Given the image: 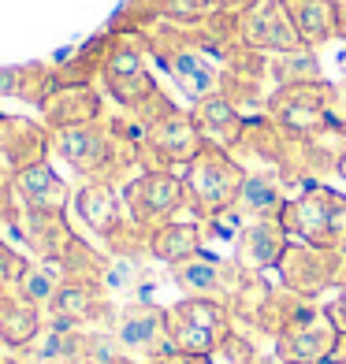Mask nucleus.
Masks as SVG:
<instances>
[{"instance_id":"nucleus-1","label":"nucleus","mask_w":346,"mask_h":364,"mask_svg":"<svg viewBox=\"0 0 346 364\" xmlns=\"http://www.w3.org/2000/svg\"><path fill=\"white\" fill-rule=\"evenodd\" d=\"M179 175H183V186H187V208L197 216V223L216 220V216L235 208L238 190L246 182L242 160L231 149H220L212 141H205L197 149V156Z\"/></svg>"},{"instance_id":"nucleus-2","label":"nucleus","mask_w":346,"mask_h":364,"mask_svg":"<svg viewBox=\"0 0 346 364\" xmlns=\"http://www.w3.org/2000/svg\"><path fill=\"white\" fill-rule=\"evenodd\" d=\"M235 316L224 301L212 297H187L168 309L164 331H168V353H194V357H216L220 342L231 335Z\"/></svg>"},{"instance_id":"nucleus-3","label":"nucleus","mask_w":346,"mask_h":364,"mask_svg":"<svg viewBox=\"0 0 346 364\" xmlns=\"http://www.w3.org/2000/svg\"><path fill=\"white\" fill-rule=\"evenodd\" d=\"M335 82H298V86H276V93L265 101V115L294 138L324 134L332 127H342L335 119Z\"/></svg>"},{"instance_id":"nucleus-4","label":"nucleus","mask_w":346,"mask_h":364,"mask_svg":"<svg viewBox=\"0 0 346 364\" xmlns=\"http://www.w3.org/2000/svg\"><path fill=\"white\" fill-rule=\"evenodd\" d=\"M123 208L135 227L145 235L164 223H172L187 208V186L183 175L168 168H145L123 186Z\"/></svg>"},{"instance_id":"nucleus-5","label":"nucleus","mask_w":346,"mask_h":364,"mask_svg":"<svg viewBox=\"0 0 346 364\" xmlns=\"http://www.w3.org/2000/svg\"><path fill=\"white\" fill-rule=\"evenodd\" d=\"M276 272H279V279H283L287 294L302 297V301H317L324 290H332V287L342 283L346 253L290 238L283 257H279V264H276Z\"/></svg>"},{"instance_id":"nucleus-6","label":"nucleus","mask_w":346,"mask_h":364,"mask_svg":"<svg viewBox=\"0 0 346 364\" xmlns=\"http://www.w3.org/2000/svg\"><path fill=\"white\" fill-rule=\"evenodd\" d=\"M339 346H342L339 327L324 312V305L317 309L313 301H302L287 316V323L276 331V357L283 364H320Z\"/></svg>"},{"instance_id":"nucleus-7","label":"nucleus","mask_w":346,"mask_h":364,"mask_svg":"<svg viewBox=\"0 0 346 364\" xmlns=\"http://www.w3.org/2000/svg\"><path fill=\"white\" fill-rule=\"evenodd\" d=\"M201 145H205V138L197 130V123L190 119V112H179V108H168L153 123H145V130H142V156L150 160L145 168L183 171Z\"/></svg>"},{"instance_id":"nucleus-8","label":"nucleus","mask_w":346,"mask_h":364,"mask_svg":"<svg viewBox=\"0 0 346 364\" xmlns=\"http://www.w3.org/2000/svg\"><path fill=\"white\" fill-rule=\"evenodd\" d=\"M332 205H335V190L309 182L298 197H287L276 220L283 223L290 238L332 250Z\"/></svg>"},{"instance_id":"nucleus-9","label":"nucleus","mask_w":346,"mask_h":364,"mask_svg":"<svg viewBox=\"0 0 346 364\" xmlns=\"http://www.w3.org/2000/svg\"><path fill=\"white\" fill-rule=\"evenodd\" d=\"M150 53H157L164 60V68L168 75L175 78L179 93L187 97V101H205V97L220 93L224 90V75L212 68V60L201 53V45H190V41H150Z\"/></svg>"},{"instance_id":"nucleus-10","label":"nucleus","mask_w":346,"mask_h":364,"mask_svg":"<svg viewBox=\"0 0 346 364\" xmlns=\"http://www.w3.org/2000/svg\"><path fill=\"white\" fill-rule=\"evenodd\" d=\"M238 41L246 48H253V53H272V56L305 48L283 0H257L253 8H246L238 15Z\"/></svg>"},{"instance_id":"nucleus-11","label":"nucleus","mask_w":346,"mask_h":364,"mask_svg":"<svg viewBox=\"0 0 346 364\" xmlns=\"http://www.w3.org/2000/svg\"><path fill=\"white\" fill-rule=\"evenodd\" d=\"M164 316H168V309L160 305H150V301H135L127 305L120 316H115V342H120V350L127 353H138V357H160L168 353V331H164Z\"/></svg>"},{"instance_id":"nucleus-12","label":"nucleus","mask_w":346,"mask_h":364,"mask_svg":"<svg viewBox=\"0 0 346 364\" xmlns=\"http://www.w3.org/2000/svg\"><path fill=\"white\" fill-rule=\"evenodd\" d=\"M38 108L48 130H68V127L105 119V101L90 82H56Z\"/></svg>"},{"instance_id":"nucleus-13","label":"nucleus","mask_w":346,"mask_h":364,"mask_svg":"<svg viewBox=\"0 0 346 364\" xmlns=\"http://www.w3.org/2000/svg\"><path fill=\"white\" fill-rule=\"evenodd\" d=\"M8 193L15 197V205H23V212H56V216H63L68 205L75 201L71 186L48 168V160L15 171L8 182Z\"/></svg>"},{"instance_id":"nucleus-14","label":"nucleus","mask_w":346,"mask_h":364,"mask_svg":"<svg viewBox=\"0 0 346 364\" xmlns=\"http://www.w3.org/2000/svg\"><path fill=\"white\" fill-rule=\"evenodd\" d=\"M172 279L179 283V290H183L187 297H212V301L227 305V297L235 294L238 279H242V268L238 264H220L216 257L197 253L183 264H175Z\"/></svg>"},{"instance_id":"nucleus-15","label":"nucleus","mask_w":346,"mask_h":364,"mask_svg":"<svg viewBox=\"0 0 346 364\" xmlns=\"http://www.w3.org/2000/svg\"><path fill=\"white\" fill-rule=\"evenodd\" d=\"M71 205L78 212L82 227H86L90 235H97L101 242H108V250H112V242L123 235V201H120V193H115L112 182L90 178L86 186L75 193Z\"/></svg>"},{"instance_id":"nucleus-16","label":"nucleus","mask_w":346,"mask_h":364,"mask_svg":"<svg viewBox=\"0 0 346 364\" xmlns=\"http://www.w3.org/2000/svg\"><path fill=\"white\" fill-rule=\"evenodd\" d=\"M290 235L283 230V223H279L276 216L272 220H250L242 223L238 230V242H235V264L242 272H272L279 257H283Z\"/></svg>"},{"instance_id":"nucleus-17","label":"nucleus","mask_w":346,"mask_h":364,"mask_svg":"<svg viewBox=\"0 0 346 364\" xmlns=\"http://www.w3.org/2000/svg\"><path fill=\"white\" fill-rule=\"evenodd\" d=\"M48 145H53V134L45 127L19 115H0V164L8 168V175L48 160Z\"/></svg>"},{"instance_id":"nucleus-18","label":"nucleus","mask_w":346,"mask_h":364,"mask_svg":"<svg viewBox=\"0 0 346 364\" xmlns=\"http://www.w3.org/2000/svg\"><path fill=\"white\" fill-rule=\"evenodd\" d=\"M190 119L197 123L205 141L231 149V153H235V145L242 141V130H246V115L238 112V105L227 93H212L205 101H197L190 108Z\"/></svg>"},{"instance_id":"nucleus-19","label":"nucleus","mask_w":346,"mask_h":364,"mask_svg":"<svg viewBox=\"0 0 346 364\" xmlns=\"http://www.w3.org/2000/svg\"><path fill=\"white\" fill-rule=\"evenodd\" d=\"M48 316L60 327H86L105 316V290L97 283H82V279H63V287L48 305Z\"/></svg>"},{"instance_id":"nucleus-20","label":"nucleus","mask_w":346,"mask_h":364,"mask_svg":"<svg viewBox=\"0 0 346 364\" xmlns=\"http://www.w3.org/2000/svg\"><path fill=\"white\" fill-rule=\"evenodd\" d=\"M41 331H45L41 309L34 301H26L11 283L0 287V342H4L8 350H26Z\"/></svg>"},{"instance_id":"nucleus-21","label":"nucleus","mask_w":346,"mask_h":364,"mask_svg":"<svg viewBox=\"0 0 346 364\" xmlns=\"http://www.w3.org/2000/svg\"><path fill=\"white\" fill-rule=\"evenodd\" d=\"M201 242H205L201 223H194V220H172V223L150 230L145 250H150L153 260L175 268V264H183V260H190V257L201 253Z\"/></svg>"},{"instance_id":"nucleus-22","label":"nucleus","mask_w":346,"mask_h":364,"mask_svg":"<svg viewBox=\"0 0 346 364\" xmlns=\"http://www.w3.org/2000/svg\"><path fill=\"white\" fill-rule=\"evenodd\" d=\"M19 357L26 364H82L86 360V335H82V327L53 323L26 350H19Z\"/></svg>"},{"instance_id":"nucleus-23","label":"nucleus","mask_w":346,"mask_h":364,"mask_svg":"<svg viewBox=\"0 0 346 364\" xmlns=\"http://www.w3.org/2000/svg\"><path fill=\"white\" fill-rule=\"evenodd\" d=\"M19 230H23V242L41 260H56V264H60L63 250H68L71 238H75V230L68 227V220L56 216V212H23Z\"/></svg>"},{"instance_id":"nucleus-24","label":"nucleus","mask_w":346,"mask_h":364,"mask_svg":"<svg viewBox=\"0 0 346 364\" xmlns=\"http://www.w3.org/2000/svg\"><path fill=\"white\" fill-rule=\"evenodd\" d=\"M283 186H279V178L268 175V171H246V182L238 190V201L231 212H238V216L250 223V220H272L279 216V208H283Z\"/></svg>"},{"instance_id":"nucleus-25","label":"nucleus","mask_w":346,"mask_h":364,"mask_svg":"<svg viewBox=\"0 0 346 364\" xmlns=\"http://www.w3.org/2000/svg\"><path fill=\"white\" fill-rule=\"evenodd\" d=\"M283 8L305 48L335 41V0H283Z\"/></svg>"},{"instance_id":"nucleus-26","label":"nucleus","mask_w":346,"mask_h":364,"mask_svg":"<svg viewBox=\"0 0 346 364\" xmlns=\"http://www.w3.org/2000/svg\"><path fill=\"white\" fill-rule=\"evenodd\" d=\"M63 268L56 260H26L23 264V272H19V279H15V290H19L26 301H34L38 309H48L53 305V297H56V290L63 287Z\"/></svg>"},{"instance_id":"nucleus-27","label":"nucleus","mask_w":346,"mask_h":364,"mask_svg":"<svg viewBox=\"0 0 346 364\" xmlns=\"http://www.w3.org/2000/svg\"><path fill=\"white\" fill-rule=\"evenodd\" d=\"M56 86V71L41 63H23V68H0V97H23V101L41 105L45 93Z\"/></svg>"},{"instance_id":"nucleus-28","label":"nucleus","mask_w":346,"mask_h":364,"mask_svg":"<svg viewBox=\"0 0 346 364\" xmlns=\"http://www.w3.org/2000/svg\"><path fill=\"white\" fill-rule=\"evenodd\" d=\"M135 8L142 11V19L190 26V23H201L205 15H212V0H135Z\"/></svg>"},{"instance_id":"nucleus-29","label":"nucleus","mask_w":346,"mask_h":364,"mask_svg":"<svg viewBox=\"0 0 346 364\" xmlns=\"http://www.w3.org/2000/svg\"><path fill=\"white\" fill-rule=\"evenodd\" d=\"M272 78L279 86H298V82H320V63L313 48H294V53H279L268 63Z\"/></svg>"},{"instance_id":"nucleus-30","label":"nucleus","mask_w":346,"mask_h":364,"mask_svg":"<svg viewBox=\"0 0 346 364\" xmlns=\"http://www.w3.org/2000/svg\"><path fill=\"white\" fill-rule=\"evenodd\" d=\"M135 287H138V260L127 253H115L101 272V290L105 294H130Z\"/></svg>"},{"instance_id":"nucleus-31","label":"nucleus","mask_w":346,"mask_h":364,"mask_svg":"<svg viewBox=\"0 0 346 364\" xmlns=\"http://www.w3.org/2000/svg\"><path fill=\"white\" fill-rule=\"evenodd\" d=\"M324 312L332 316V323L339 327V335L346 338V279H342V283L335 287V294H332V301L324 305Z\"/></svg>"},{"instance_id":"nucleus-32","label":"nucleus","mask_w":346,"mask_h":364,"mask_svg":"<svg viewBox=\"0 0 346 364\" xmlns=\"http://www.w3.org/2000/svg\"><path fill=\"white\" fill-rule=\"evenodd\" d=\"M23 257H15L11 250L4 242H0V287H8V283H15V279H19V272H23Z\"/></svg>"},{"instance_id":"nucleus-33","label":"nucleus","mask_w":346,"mask_h":364,"mask_svg":"<svg viewBox=\"0 0 346 364\" xmlns=\"http://www.w3.org/2000/svg\"><path fill=\"white\" fill-rule=\"evenodd\" d=\"M257 0H212V11H224V15H242L246 8H253Z\"/></svg>"},{"instance_id":"nucleus-34","label":"nucleus","mask_w":346,"mask_h":364,"mask_svg":"<svg viewBox=\"0 0 346 364\" xmlns=\"http://www.w3.org/2000/svg\"><path fill=\"white\" fill-rule=\"evenodd\" d=\"M332 112H335V119L346 127V78L335 82V105H332Z\"/></svg>"},{"instance_id":"nucleus-35","label":"nucleus","mask_w":346,"mask_h":364,"mask_svg":"<svg viewBox=\"0 0 346 364\" xmlns=\"http://www.w3.org/2000/svg\"><path fill=\"white\" fill-rule=\"evenodd\" d=\"M335 38L346 41V0H335Z\"/></svg>"},{"instance_id":"nucleus-36","label":"nucleus","mask_w":346,"mask_h":364,"mask_svg":"<svg viewBox=\"0 0 346 364\" xmlns=\"http://www.w3.org/2000/svg\"><path fill=\"white\" fill-rule=\"evenodd\" d=\"M320 364H346V342L339 346V350L332 353V357H327V360H320Z\"/></svg>"},{"instance_id":"nucleus-37","label":"nucleus","mask_w":346,"mask_h":364,"mask_svg":"<svg viewBox=\"0 0 346 364\" xmlns=\"http://www.w3.org/2000/svg\"><path fill=\"white\" fill-rule=\"evenodd\" d=\"M335 175H339V178H346V149H342L339 160H335Z\"/></svg>"},{"instance_id":"nucleus-38","label":"nucleus","mask_w":346,"mask_h":364,"mask_svg":"<svg viewBox=\"0 0 346 364\" xmlns=\"http://www.w3.org/2000/svg\"><path fill=\"white\" fill-rule=\"evenodd\" d=\"M339 63H342V71H346V53H342V60H339Z\"/></svg>"},{"instance_id":"nucleus-39","label":"nucleus","mask_w":346,"mask_h":364,"mask_svg":"<svg viewBox=\"0 0 346 364\" xmlns=\"http://www.w3.org/2000/svg\"><path fill=\"white\" fill-rule=\"evenodd\" d=\"M342 134H346V127H342Z\"/></svg>"},{"instance_id":"nucleus-40","label":"nucleus","mask_w":346,"mask_h":364,"mask_svg":"<svg viewBox=\"0 0 346 364\" xmlns=\"http://www.w3.org/2000/svg\"><path fill=\"white\" fill-rule=\"evenodd\" d=\"M342 279H346V272H342Z\"/></svg>"},{"instance_id":"nucleus-41","label":"nucleus","mask_w":346,"mask_h":364,"mask_svg":"<svg viewBox=\"0 0 346 364\" xmlns=\"http://www.w3.org/2000/svg\"><path fill=\"white\" fill-rule=\"evenodd\" d=\"M342 342H346V338H342Z\"/></svg>"}]
</instances>
